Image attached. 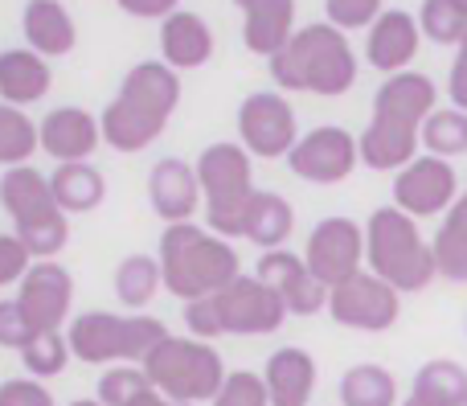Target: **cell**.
<instances>
[{
	"label": "cell",
	"instance_id": "ac0fdd59",
	"mask_svg": "<svg viewBox=\"0 0 467 406\" xmlns=\"http://www.w3.org/2000/svg\"><path fill=\"white\" fill-rule=\"evenodd\" d=\"M148 202L164 218V226H185L197 210H205L197 164H185L181 156H164L148 172Z\"/></svg>",
	"mask_w": 467,
	"mask_h": 406
},
{
	"label": "cell",
	"instance_id": "6da1fadb",
	"mask_svg": "<svg viewBox=\"0 0 467 406\" xmlns=\"http://www.w3.org/2000/svg\"><path fill=\"white\" fill-rule=\"evenodd\" d=\"M435 99H439V87L427 74L406 70L381 82L378 95H373L369 123L357 136L361 164H369L373 172H402L406 164L419 161L422 123L439 111Z\"/></svg>",
	"mask_w": 467,
	"mask_h": 406
},
{
	"label": "cell",
	"instance_id": "e575fe53",
	"mask_svg": "<svg viewBox=\"0 0 467 406\" xmlns=\"http://www.w3.org/2000/svg\"><path fill=\"white\" fill-rule=\"evenodd\" d=\"M70 358H74V353H70L66 333H41V337H33V341L21 349L25 370H29V378H37V382L57 378L66 366H70Z\"/></svg>",
	"mask_w": 467,
	"mask_h": 406
},
{
	"label": "cell",
	"instance_id": "7a4b0ae2",
	"mask_svg": "<svg viewBox=\"0 0 467 406\" xmlns=\"http://www.w3.org/2000/svg\"><path fill=\"white\" fill-rule=\"evenodd\" d=\"M181 103V74L164 62H136L119 82V95L103 107V144L115 152H144L164 136Z\"/></svg>",
	"mask_w": 467,
	"mask_h": 406
},
{
	"label": "cell",
	"instance_id": "1f68e13d",
	"mask_svg": "<svg viewBox=\"0 0 467 406\" xmlns=\"http://www.w3.org/2000/svg\"><path fill=\"white\" fill-rule=\"evenodd\" d=\"M41 148V131L21 107L0 103V164L5 169H21L29 156Z\"/></svg>",
	"mask_w": 467,
	"mask_h": 406
},
{
	"label": "cell",
	"instance_id": "60d3db41",
	"mask_svg": "<svg viewBox=\"0 0 467 406\" xmlns=\"http://www.w3.org/2000/svg\"><path fill=\"white\" fill-rule=\"evenodd\" d=\"M0 406H57V402L37 378H8V382H0Z\"/></svg>",
	"mask_w": 467,
	"mask_h": 406
},
{
	"label": "cell",
	"instance_id": "5b68a950",
	"mask_svg": "<svg viewBox=\"0 0 467 406\" xmlns=\"http://www.w3.org/2000/svg\"><path fill=\"white\" fill-rule=\"evenodd\" d=\"M365 263L378 279H386L398 296L422 292L439 276L435 251L419 234V222L402 213L398 205H381L365 222Z\"/></svg>",
	"mask_w": 467,
	"mask_h": 406
},
{
	"label": "cell",
	"instance_id": "d590c367",
	"mask_svg": "<svg viewBox=\"0 0 467 406\" xmlns=\"http://www.w3.org/2000/svg\"><path fill=\"white\" fill-rule=\"evenodd\" d=\"M148 390H152V382L140 366H115L99 378V402L103 406H131Z\"/></svg>",
	"mask_w": 467,
	"mask_h": 406
},
{
	"label": "cell",
	"instance_id": "d6986e66",
	"mask_svg": "<svg viewBox=\"0 0 467 406\" xmlns=\"http://www.w3.org/2000/svg\"><path fill=\"white\" fill-rule=\"evenodd\" d=\"M422 46V29H419V16L406 13V8H386L378 16V25L369 29L365 37V62L373 66L378 74H406V66L414 62Z\"/></svg>",
	"mask_w": 467,
	"mask_h": 406
},
{
	"label": "cell",
	"instance_id": "ba28073f",
	"mask_svg": "<svg viewBox=\"0 0 467 406\" xmlns=\"http://www.w3.org/2000/svg\"><path fill=\"white\" fill-rule=\"evenodd\" d=\"M197 181H202V197H205V218L210 230L218 238H242V222H246V205L254 189V164L250 152L234 140L210 144L197 156Z\"/></svg>",
	"mask_w": 467,
	"mask_h": 406
},
{
	"label": "cell",
	"instance_id": "8fae6325",
	"mask_svg": "<svg viewBox=\"0 0 467 406\" xmlns=\"http://www.w3.org/2000/svg\"><path fill=\"white\" fill-rule=\"evenodd\" d=\"M402 312V296L378 279L373 271H357L353 279H345L340 287L328 292V317L340 328H357V333H386L398 325Z\"/></svg>",
	"mask_w": 467,
	"mask_h": 406
},
{
	"label": "cell",
	"instance_id": "cb8c5ba5",
	"mask_svg": "<svg viewBox=\"0 0 467 406\" xmlns=\"http://www.w3.org/2000/svg\"><path fill=\"white\" fill-rule=\"evenodd\" d=\"M161 62L172 66V70H197L213 57V29L205 25V16L177 8L161 25Z\"/></svg>",
	"mask_w": 467,
	"mask_h": 406
},
{
	"label": "cell",
	"instance_id": "f1b7e54d",
	"mask_svg": "<svg viewBox=\"0 0 467 406\" xmlns=\"http://www.w3.org/2000/svg\"><path fill=\"white\" fill-rule=\"evenodd\" d=\"M161 287H164L161 259H152V255H128V259H119V267H115V300L123 308H131V312L148 308Z\"/></svg>",
	"mask_w": 467,
	"mask_h": 406
},
{
	"label": "cell",
	"instance_id": "8d00e7d4",
	"mask_svg": "<svg viewBox=\"0 0 467 406\" xmlns=\"http://www.w3.org/2000/svg\"><path fill=\"white\" fill-rule=\"evenodd\" d=\"M381 13H386V5H381V0H328V5H324L328 25H332V29H340V33L373 29Z\"/></svg>",
	"mask_w": 467,
	"mask_h": 406
},
{
	"label": "cell",
	"instance_id": "ab89813d",
	"mask_svg": "<svg viewBox=\"0 0 467 406\" xmlns=\"http://www.w3.org/2000/svg\"><path fill=\"white\" fill-rule=\"evenodd\" d=\"M185 325H189V333H193L197 341H205V345H213L218 337H226V333H222V317H218V304H213V296L185 304Z\"/></svg>",
	"mask_w": 467,
	"mask_h": 406
},
{
	"label": "cell",
	"instance_id": "f546056e",
	"mask_svg": "<svg viewBox=\"0 0 467 406\" xmlns=\"http://www.w3.org/2000/svg\"><path fill=\"white\" fill-rule=\"evenodd\" d=\"M431 251H435L439 276L451 279V284H467V205L463 202H455L451 210H447Z\"/></svg>",
	"mask_w": 467,
	"mask_h": 406
},
{
	"label": "cell",
	"instance_id": "2e32d148",
	"mask_svg": "<svg viewBox=\"0 0 467 406\" xmlns=\"http://www.w3.org/2000/svg\"><path fill=\"white\" fill-rule=\"evenodd\" d=\"M16 304L25 308L33 333H57V328L70 320V304H74V279L70 271L57 259L49 263H33L25 271L21 287H16Z\"/></svg>",
	"mask_w": 467,
	"mask_h": 406
},
{
	"label": "cell",
	"instance_id": "9a60e30c",
	"mask_svg": "<svg viewBox=\"0 0 467 406\" xmlns=\"http://www.w3.org/2000/svg\"><path fill=\"white\" fill-rule=\"evenodd\" d=\"M460 202V177H455L451 161L439 156H419L394 177V205L402 213L419 218H435V213L451 210Z\"/></svg>",
	"mask_w": 467,
	"mask_h": 406
},
{
	"label": "cell",
	"instance_id": "d6a6232c",
	"mask_svg": "<svg viewBox=\"0 0 467 406\" xmlns=\"http://www.w3.org/2000/svg\"><path fill=\"white\" fill-rule=\"evenodd\" d=\"M419 29L435 46H455L467 37V0H422Z\"/></svg>",
	"mask_w": 467,
	"mask_h": 406
},
{
	"label": "cell",
	"instance_id": "74e56055",
	"mask_svg": "<svg viewBox=\"0 0 467 406\" xmlns=\"http://www.w3.org/2000/svg\"><path fill=\"white\" fill-rule=\"evenodd\" d=\"M213 406H271L263 374H250V370H234L226 378V386L218 390Z\"/></svg>",
	"mask_w": 467,
	"mask_h": 406
},
{
	"label": "cell",
	"instance_id": "83f0119b",
	"mask_svg": "<svg viewBox=\"0 0 467 406\" xmlns=\"http://www.w3.org/2000/svg\"><path fill=\"white\" fill-rule=\"evenodd\" d=\"M414 402L422 406H467V370L451 358H435L414 374Z\"/></svg>",
	"mask_w": 467,
	"mask_h": 406
},
{
	"label": "cell",
	"instance_id": "ffe728a7",
	"mask_svg": "<svg viewBox=\"0 0 467 406\" xmlns=\"http://www.w3.org/2000/svg\"><path fill=\"white\" fill-rule=\"evenodd\" d=\"M37 131H41V152H49L57 164H82L103 144V123L90 111H82V107H54L37 123Z\"/></svg>",
	"mask_w": 467,
	"mask_h": 406
},
{
	"label": "cell",
	"instance_id": "4316f807",
	"mask_svg": "<svg viewBox=\"0 0 467 406\" xmlns=\"http://www.w3.org/2000/svg\"><path fill=\"white\" fill-rule=\"evenodd\" d=\"M49 189H54V202L62 213H90V210H99L107 197L103 172H99L90 161L57 164V169L49 172Z\"/></svg>",
	"mask_w": 467,
	"mask_h": 406
},
{
	"label": "cell",
	"instance_id": "c3c4849f",
	"mask_svg": "<svg viewBox=\"0 0 467 406\" xmlns=\"http://www.w3.org/2000/svg\"><path fill=\"white\" fill-rule=\"evenodd\" d=\"M460 202H463V205H467V189H463V197H460Z\"/></svg>",
	"mask_w": 467,
	"mask_h": 406
},
{
	"label": "cell",
	"instance_id": "603a6c76",
	"mask_svg": "<svg viewBox=\"0 0 467 406\" xmlns=\"http://www.w3.org/2000/svg\"><path fill=\"white\" fill-rule=\"evenodd\" d=\"M49 87H54V74L41 54H33L29 46L0 49V103L33 107L49 95Z\"/></svg>",
	"mask_w": 467,
	"mask_h": 406
},
{
	"label": "cell",
	"instance_id": "b9f144b4",
	"mask_svg": "<svg viewBox=\"0 0 467 406\" xmlns=\"http://www.w3.org/2000/svg\"><path fill=\"white\" fill-rule=\"evenodd\" d=\"M29 267H33V259H29V251L21 246V238H16V234H0V287L21 284Z\"/></svg>",
	"mask_w": 467,
	"mask_h": 406
},
{
	"label": "cell",
	"instance_id": "7bdbcfd3",
	"mask_svg": "<svg viewBox=\"0 0 467 406\" xmlns=\"http://www.w3.org/2000/svg\"><path fill=\"white\" fill-rule=\"evenodd\" d=\"M447 95H451V107L467 111V37L455 49V62H451V78H447Z\"/></svg>",
	"mask_w": 467,
	"mask_h": 406
},
{
	"label": "cell",
	"instance_id": "d4e9b609",
	"mask_svg": "<svg viewBox=\"0 0 467 406\" xmlns=\"http://www.w3.org/2000/svg\"><path fill=\"white\" fill-rule=\"evenodd\" d=\"M21 33H25L33 54H41L46 62L49 57H66L74 49V41H78L70 8L57 5V0H33V5H25Z\"/></svg>",
	"mask_w": 467,
	"mask_h": 406
},
{
	"label": "cell",
	"instance_id": "9c48e42d",
	"mask_svg": "<svg viewBox=\"0 0 467 406\" xmlns=\"http://www.w3.org/2000/svg\"><path fill=\"white\" fill-rule=\"evenodd\" d=\"M172 337L156 317H115V312H82L66 325V341L70 353L87 366H123V361H140L156 349V345Z\"/></svg>",
	"mask_w": 467,
	"mask_h": 406
},
{
	"label": "cell",
	"instance_id": "7402d4cb",
	"mask_svg": "<svg viewBox=\"0 0 467 406\" xmlns=\"http://www.w3.org/2000/svg\"><path fill=\"white\" fill-rule=\"evenodd\" d=\"M316 361L307 349L299 345H283L266 358L263 366V382H266V394H271V406H307L312 402V390H316Z\"/></svg>",
	"mask_w": 467,
	"mask_h": 406
},
{
	"label": "cell",
	"instance_id": "5bb4252c",
	"mask_svg": "<svg viewBox=\"0 0 467 406\" xmlns=\"http://www.w3.org/2000/svg\"><path fill=\"white\" fill-rule=\"evenodd\" d=\"M357 161H361L357 136L337 128V123H324V128H312L307 136H299V144L287 156L291 172L299 181H312V185H340V181L353 177Z\"/></svg>",
	"mask_w": 467,
	"mask_h": 406
},
{
	"label": "cell",
	"instance_id": "7c38bea8",
	"mask_svg": "<svg viewBox=\"0 0 467 406\" xmlns=\"http://www.w3.org/2000/svg\"><path fill=\"white\" fill-rule=\"evenodd\" d=\"M213 304H218L222 333L226 337H271L291 317L287 304L279 300V292L271 284H263L258 276H238L226 292L213 296Z\"/></svg>",
	"mask_w": 467,
	"mask_h": 406
},
{
	"label": "cell",
	"instance_id": "f35d334b",
	"mask_svg": "<svg viewBox=\"0 0 467 406\" xmlns=\"http://www.w3.org/2000/svg\"><path fill=\"white\" fill-rule=\"evenodd\" d=\"M33 325L16 300H0V349H25L33 341Z\"/></svg>",
	"mask_w": 467,
	"mask_h": 406
},
{
	"label": "cell",
	"instance_id": "484cf974",
	"mask_svg": "<svg viewBox=\"0 0 467 406\" xmlns=\"http://www.w3.org/2000/svg\"><path fill=\"white\" fill-rule=\"evenodd\" d=\"M296 230V210L283 193H271V189H258L246 205V222H242V238H250L254 246L266 251H283V243Z\"/></svg>",
	"mask_w": 467,
	"mask_h": 406
},
{
	"label": "cell",
	"instance_id": "ee69618b",
	"mask_svg": "<svg viewBox=\"0 0 467 406\" xmlns=\"http://www.w3.org/2000/svg\"><path fill=\"white\" fill-rule=\"evenodd\" d=\"M119 8L123 13H131V16H152V21H169L172 13H177V0H119Z\"/></svg>",
	"mask_w": 467,
	"mask_h": 406
},
{
	"label": "cell",
	"instance_id": "8992f818",
	"mask_svg": "<svg viewBox=\"0 0 467 406\" xmlns=\"http://www.w3.org/2000/svg\"><path fill=\"white\" fill-rule=\"evenodd\" d=\"M0 205L13 218L16 238L29 251L33 263H49L66 243H70V218L57 210L49 177L37 172L33 164L8 169L0 177Z\"/></svg>",
	"mask_w": 467,
	"mask_h": 406
},
{
	"label": "cell",
	"instance_id": "3957f363",
	"mask_svg": "<svg viewBox=\"0 0 467 406\" xmlns=\"http://www.w3.org/2000/svg\"><path fill=\"white\" fill-rule=\"evenodd\" d=\"M266 66H271V78L279 82V90H307V95H324V99L345 95L357 82L353 46L328 21L296 29L287 49H279Z\"/></svg>",
	"mask_w": 467,
	"mask_h": 406
},
{
	"label": "cell",
	"instance_id": "f6af8a7d",
	"mask_svg": "<svg viewBox=\"0 0 467 406\" xmlns=\"http://www.w3.org/2000/svg\"><path fill=\"white\" fill-rule=\"evenodd\" d=\"M131 406H181V402H169V399H164V394L148 390V394H140V399H136V402H131Z\"/></svg>",
	"mask_w": 467,
	"mask_h": 406
},
{
	"label": "cell",
	"instance_id": "44dd1931",
	"mask_svg": "<svg viewBox=\"0 0 467 406\" xmlns=\"http://www.w3.org/2000/svg\"><path fill=\"white\" fill-rule=\"evenodd\" d=\"M242 41L250 54L271 62L296 37V5L291 0H242Z\"/></svg>",
	"mask_w": 467,
	"mask_h": 406
},
{
	"label": "cell",
	"instance_id": "30bf717a",
	"mask_svg": "<svg viewBox=\"0 0 467 406\" xmlns=\"http://www.w3.org/2000/svg\"><path fill=\"white\" fill-rule=\"evenodd\" d=\"M238 144L258 161H279L291 156L299 144L296 107L279 90H254L238 103Z\"/></svg>",
	"mask_w": 467,
	"mask_h": 406
},
{
	"label": "cell",
	"instance_id": "e0dca14e",
	"mask_svg": "<svg viewBox=\"0 0 467 406\" xmlns=\"http://www.w3.org/2000/svg\"><path fill=\"white\" fill-rule=\"evenodd\" d=\"M254 276L279 292V300L287 304L291 317H316V312H328V287L307 271V263L299 259V255L266 251L263 259H258Z\"/></svg>",
	"mask_w": 467,
	"mask_h": 406
},
{
	"label": "cell",
	"instance_id": "7dc6e473",
	"mask_svg": "<svg viewBox=\"0 0 467 406\" xmlns=\"http://www.w3.org/2000/svg\"><path fill=\"white\" fill-rule=\"evenodd\" d=\"M402 406H422V402H414V399H410V402H402Z\"/></svg>",
	"mask_w": 467,
	"mask_h": 406
},
{
	"label": "cell",
	"instance_id": "52a82bcc",
	"mask_svg": "<svg viewBox=\"0 0 467 406\" xmlns=\"http://www.w3.org/2000/svg\"><path fill=\"white\" fill-rule=\"evenodd\" d=\"M148 374L156 394H164L169 402L197 406L213 402L218 390L226 386V361L213 345L197 341V337H164L140 366Z\"/></svg>",
	"mask_w": 467,
	"mask_h": 406
},
{
	"label": "cell",
	"instance_id": "4fadbf2b",
	"mask_svg": "<svg viewBox=\"0 0 467 406\" xmlns=\"http://www.w3.org/2000/svg\"><path fill=\"white\" fill-rule=\"evenodd\" d=\"M304 263L324 287H340L345 279H353L365 263V226H357L353 218H324L312 226L304 243Z\"/></svg>",
	"mask_w": 467,
	"mask_h": 406
},
{
	"label": "cell",
	"instance_id": "bcb514c9",
	"mask_svg": "<svg viewBox=\"0 0 467 406\" xmlns=\"http://www.w3.org/2000/svg\"><path fill=\"white\" fill-rule=\"evenodd\" d=\"M66 406H103L99 399H78V402H66Z\"/></svg>",
	"mask_w": 467,
	"mask_h": 406
},
{
	"label": "cell",
	"instance_id": "277c9868",
	"mask_svg": "<svg viewBox=\"0 0 467 406\" xmlns=\"http://www.w3.org/2000/svg\"><path fill=\"white\" fill-rule=\"evenodd\" d=\"M156 259H161V271H164V287L185 304L226 292L234 279L242 276L238 251H234L226 238H218L213 230L193 226V222L164 226L161 255Z\"/></svg>",
	"mask_w": 467,
	"mask_h": 406
},
{
	"label": "cell",
	"instance_id": "4dcf8cb0",
	"mask_svg": "<svg viewBox=\"0 0 467 406\" xmlns=\"http://www.w3.org/2000/svg\"><path fill=\"white\" fill-rule=\"evenodd\" d=\"M340 402L345 406H398V382L386 366L361 361V366L345 370V378H340Z\"/></svg>",
	"mask_w": 467,
	"mask_h": 406
},
{
	"label": "cell",
	"instance_id": "836d02e7",
	"mask_svg": "<svg viewBox=\"0 0 467 406\" xmlns=\"http://www.w3.org/2000/svg\"><path fill=\"white\" fill-rule=\"evenodd\" d=\"M422 148H427V156H439V161L463 156L467 152V111H460V107H439L422 123Z\"/></svg>",
	"mask_w": 467,
	"mask_h": 406
}]
</instances>
